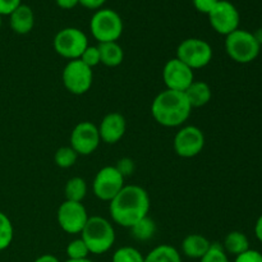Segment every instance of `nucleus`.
I'll return each mask as SVG.
<instances>
[{
    "mask_svg": "<svg viewBox=\"0 0 262 262\" xmlns=\"http://www.w3.org/2000/svg\"><path fill=\"white\" fill-rule=\"evenodd\" d=\"M89 217V212L82 202L67 201V200L59 206L58 215H56L59 227L68 234H81Z\"/></svg>",
    "mask_w": 262,
    "mask_h": 262,
    "instance_id": "obj_11",
    "label": "nucleus"
},
{
    "mask_svg": "<svg viewBox=\"0 0 262 262\" xmlns=\"http://www.w3.org/2000/svg\"><path fill=\"white\" fill-rule=\"evenodd\" d=\"M10 28L18 35H27L35 26V14L28 5L20 4L9 15Z\"/></svg>",
    "mask_w": 262,
    "mask_h": 262,
    "instance_id": "obj_16",
    "label": "nucleus"
},
{
    "mask_svg": "<svg viewBox=\"0 0 262 262\" xmlns=\"http://www.w3.org/2000/svg\"><path fill=\"white\" fill-rule=\"evenodd\" d=\"M20 4L22 0H0V15H10Z\"/></svg>",
    "mask_w": 262,
    "mask_h": 262,
    "instance_id": "obj_32",
    "label": "nucleus"
},
{
    "mask_svg": "<svg viewBox=\"0 0 262 262\" xmlns=\"http://www.w3.org/2000/svg\"><path fill=\"white\" fill-rule=\"evenodd\" d=\"M87 182L81 177H73L69 179L64 187V194L67 201L82 202L87 194Z\"/></svg>",
    "mask_w": 262,
    "mask_h": 262,
    "instance_id": "obj_22",
    "label": "nucleus"
},
{
    "mask_svg": "<svg viewBox=\"0 0 262 262\" xmlns=\"http://www.w3.org/2000/svg\"><path fill=\"white\" fill-rule=\"evenodd\" d=\"M97 128L102 142L107 145H115L124 137L127 122L120 113H109L102 118Z\"/></svg>",
    "mask_w": 262,
    "mask_h": 262,
    "instance_id": "obj_15",
    "label": "nucleus"
},
{
    "mask_svg": "<svg viewBox=\"0 0 262 262\" xmlns=\"http://www.w3.org/2000/svg\"><path fill=\"white\" fill-rule=\"evenodd\" d=\"M151 201L147 191L136 184L124 188L110 201L109 210L113 222L123 228H128L148 216Z\"/></svg>",
    "mask_w": 262,
    "mask_h": 262,
    "instance_id": "obj_1",
    "label": "nucleus"
},
{
    "mask_svg": "<svg viewBox=\"0 0 262 262\" xmlns=\"http://www.w3.org/2000/svg\"><path fill=\"white\" fill-rule=\"evenodd\" d=\"M174 151L183 159L200 155L205 147V135L196 125H184L174 137Z\"/></svg>",
    "mask_w": 262,
    "mask_h": 262,
    "instance_id": "obj_12",
    "label": "nucleus"
},
{
    "mask_svg": "<svg viewBox=\"0 0 262 262\" xmlns=\"http://www.w3.org/2000/svg\"><path fill=\"white\" fill-rule=\"evenodd\" d=\"M53 45L58 55L68 60H76L81 58L82 53L89 46V38L79 28L66 27L56 33Z\"/></svg>",
    "mask_w": 262,
    "mask_h": 262,
    "instance_id": "obj_7",
    "label": "nucleus"
},
{
    "mask_svg": "<svg viewBox=\"0 0 262 262\" xmlns=\"http://www.w3.org/2000/svg\"><path fill=\"white\" fill-rule=\"evenodd\" d=\"M211 242L202 234H188L182 242V252L186 257L201 260L209 251Z\"/></svg>",
    "mask_w": 262,
    "mask_h": 262,
    "instance_id": "obj_17",
    "label": "nucleus"
},
{
    "mask_svg": "<svg viewBox=\"0 0 262 262\" xmlns=\"http://www.w3.org/2000/svg\"><path fill=\"white\" fill-rule=\"evenodd\" d=\"M187 100L192 109L194 107H202L211 101L212 91L209 83L204 81H193L191 86L184 91Z\"/></svg>",
    "mask_w": 262,
    "mask_h": 262,
    "instance_id": "obj_18",
    "label": "nucleus"
},
{
    "mask_svg": "<svg viewBox=\"0 0 262 262\" xmlns=\"http://www.w3.org/2000/svg\"><path fill=\"white\" fill-rule=\"evenodd\" d=\"M222 246L228 255H233L237 257L241 253L250 250V241L245 233L233 230V232L228 233Z\"/></svg>",
    "mask_w": 262,
    "mask_h": 262,
    "instance_id": "obj_20",
    "label": "nucleus"
},
{
    "mask_svg": "<svg viewBox=\"0 0 262 262\" xmlns=\"http://www.w3.org/2000/svg\"><path fill=\"white\" fill-rule=\"evenodd\" d=\"M145 262H182V256L173 246L161 245L145 256Z\"/></svg>",
    "mask_w": 262,
    "mask_h": 262,
    "instance_id": "obj_21",
    "label": "nucleus"
},
{
    "mask_svg": "<svg viewBox=\"0 0 262 262\" xmlns=\"http://www.w3.org/2000/svg\"><path fill=\"white\" fill-rule=\"evenodd\" d=\"M225 50L228 56L235 63L248 64L257 58L261 45L252 32L238 28L230 35L225 36Z\"/></svg>",
    "mask_w": 262,
    "mask_h": 262,
    "instance_id": "obj_4",
    "label": "nucleus"
},
{
    "mask_svg": "<svg viewBox=\"0 0 262 262\" xmlns=\"http://www.w3.org/2000/svg\"><path fill=\"white\" fill-rule=\"evenodd\" d=\"M212 48L206 40L189 37L182 41L177 48V56L179 60L191 69H201L209 66L212 60Z\"/></svg>",
    "mask_w": 262,
    "mask_h": 262,
    "instance_id": "obj_6",
    "label": "nucleus"
},
{
    "mask_svg": "<svg viewBox=\"0 0 262 262\" xmlns=\"http://www.w3.org/2000/svg\"><path fill=\"white\" fill-rule=\"evenodd\" d=\"M100 53V63L104 66L114 68V67L120 66L124 59V51L122 46L118 43V41H112V42H101L97 45Z\"/></svg>",
    "mask_w": 262,
    "mask_h": 262,
    "instance_id": "obj_19",
    "label": "nucleus"
},
{
    "mask_svg": "<svg viewBox=\"0 0 262 262\" xmlns=\"http://www.w3.org/2000/svg\"><path fill=\"white\" fill-rule=\"evenodd\" d=\"M192 107L184 92L164 90L151 104V114L156 123L166 128L182 127L188 120Z\"/></svg>",
    "mask_w": 262,
    "mask_h": 262,
    "instance_id": "obj_2",
    "label": "nucleus"
},
{
    "mask_svg": "<svg viewBox=\"0 0 262 262\" xmlns=\"http://www.w3.org/2000/svg\"><path fill=\"white\" fill-rule=\"evenodd\" d=\"M14 229L9 217L0 211V251H4L12 245Z\"/></svg>",
    "mask_w": 262,
    "mask_h": 262,
    "instance_id": "obj_25",
    "label": "nucleus"
},
{
    "mask_svg": "<svg viewBox=\"0 0 262 262\" xmlns=\"http://www.w3.org/2000/svg\"><path fill=\"white\" fill-rule=\"evenodd\" d=\"M66 262H94L92 260H90V258H82V260H67Z\"/></svg>",
    "mask_w": 262,
    "mask_h": 262,
    "instance_id": "obj_39",
    "label": "nucleus"
},
{
    "mask_svg": "<svg viewBox=\"0 0 262 262\" xmlns=\"http://www.w3.org/2000/svg\"><path fill=\"white\" fill-rule=\"evenodd\" d=\"M67 256H68L69 260H82V258H89L90 251L87 248L86 243L83 242L81 237L73 239L72 242H69V245L67 246Z\"/></svg>",
    "mask_w": 262,
    "mask_h": 262,
    "instance_id": "obj_27",
    "label": "nucleus"
},
{
    "mask_svg": "<svg viewBox=\"0 0 262 262\" xmlns=\"http://www.w3.org/2000/svg\"><path fill=\"white\" fill-rule=\"evenodd\" d=\"M207 17L212 30L220 35L228 36L239 28V12L237 7L228 0H219Z\"/></svg>",
    "mask_w": 262,
    "mask_h": 262,
    "instance_id": "obj_10",
    "label": "nucleus"
},
{
    "mask_svg": "<svg viewBox=\"0 0 262 262\" xmlns=\"http://www.w3.org/2000/svg\"><path fill=\"white\" fill-rule=\"evenodd\" d=\"M115 168L119 170V173L122 174L124 178H127V177L132 176L133 173H135L136 170V165H135V161L132 160V159L129 158H123L120 159L119 161H118V164L115 165Z\"/></svg>",
    "mask_w": 262,
    "mask_h": 262,
    "instance_id": "obj_30",
    "label": "nucleus"
},
{
    "mask_svg": "<svg viewBox=\"0 0 262 262\" xmlns=\"http://www.w3.org/2000/svg\"><path fill=\"white\" fill-rule=\"evenodd\" d=\"M255 234L257 237V239L262 243V215L257 219L255 225Z\"/></svg>",
    "mask_w": 262,
    "mask_h": 262,
    "instance_id": "obj_37",
    "label": "nucleus"
},
{
    "mask_svg": "<svg viewBox=\"0 0 262 262\" xmlns=\"http://www.w3.org/2000/svg\"><path fill=\"white\" fill-rule=\"evenodd\" d=\"M163 79L166 90L184 92L194 81L193 69L189 68L178 58L169 59L164 66Z\"/></svg>",
    "mask_w": 262,
    "mask_h": 262,
    "instance_id": "obj_14",
    "label": "nucleus"
},
{
    "mask_svg": "<svg viewBox=\"0 0 262 262\" xmlns=\"http://www.w3.org/2000/svg\"><path fill=\"white\" fill-rule=\"evenodd\" d=\"M192 2H193L194 8H196L200 13L209 14V13L214 9L215 5L217 4L219 0H192Z\"/></svg>",
    "mask_w": 262,
    "mask_h": 262,
    "instance_id": "obj_33",
    "label": "nucleus"
},
{
    "mask_svg": "<svg viewBox=\"0 0 262 262\" xmlns=\"http://www.w3.org/2000/svg\"><path fill=\"white\" fill-rule=\"evenodd\" d=\"M77 159H78V154L71 146H63V147L58 148L54 155V161H55L56 166L61 169L72 168L77 163Z\"/></svg>",
    "mask_w": 262,
    "mask_h": 262,
    "instance_id": "obj_24",
    "label": "nucleus"
},
{
    "mask_svg": "<svg viewBox=\"0 0 262 262\" xmlns=\"http://www.w3.org/2000/svg\"><path fill=\"white\" fill-rule=\"evenodd\" d=\"M55 3L61 9H73L79 4V0H55Z\"/></svg>",
    "mask_w": 262,
    "mask_h": 262,
    "instance_id": "obj_35",
    "label": "nucleus"
},
{
    "mask_svg": "<svg viewBox=\"0 0 262 262\" xmlns=\"http://www.w3.org/2000/svg\"><path fill=\"white\" fill-rule=\"evenodd\" d=\"M63 84L73 95H83L90 91L94 82V73L90 67L82 63L79 59L76 60H69L67 66L64 67L63 74Z\"/></svg>",
    "mask_w": 262,
    "mask_h": 262,
    "instance_id": "obj_8",
    "label": "nucleus"
},
{
    "mask_svg": "<svg viewBox=\"0 0 262 262\" xmlns=\"http://www.w3.org/2000/svg\"><path fill=\"white\" fill-rule=\"evenodd\" d=\"M0 27H2V15H0Z\"/></svg>",
    "mask_w": 262,
    "mask_h": 262,
    "instance_id": "obj_40",
    "label": "nucleus"
},
{
    "mask_svg": "<svg viewBox=\"0 0 262 262\" xmlns=\"http://www.w3.org/2000/svg\"><path fill=\"white\" fill-rule=\"evenodd\" d=\"M101 138L99 128L92 122H81L73 128L71 133V147L78 156L91 155L97 150Z\"/></svg>",
    "mask_w": 262,
    "mask_h": 262,
    "instance_id": "obj_13",
    "label": "nucleus"
},
{
    "mask_svg": "<svg viewBox=\"0 0 262 262\" xmlns=\"http://www.w3.org/2000/svg\"><path fill=\"white\" fill-rule=\"evenodd\" d=\"M234 262H262V253L256 250H248L235 257Z\"/></svg>",
    "mask_w": 262,
    "mask_h": 262,
    "instance_id": "obj_31",
    "label": "nucleus"
},
{
    "mask_svg": "<svg viewBox=\"0 0 262 262\" xmlns=\"http://www.w3.org/2000/svg\"><path fill=\"white\" fill-rule=\"evenodd\" d=\"M90 30L99 43L118 41L123 33L122 17L109 8L97 9L90 20Z\"/></svg>",
    "mask_w": 262,
    "mask_h": 262,
    "instance_id": "obj_5",
    "label": "nucleus"
},
{
    "mask_svg": "<svg viewBox=\"0 0 262 262\" xmlns=\"http://www.w3.org/2000/svg\"><path fill=\"white\" fill-rule=\"evenodd\" d=\"M200 262H230L228 253L223 248L222 243H211L206 255L200 260Z\"/></svg>",
    "mask_w": 262,
    "mask_h": 262,
    "instance_id": "obj_28",
    "label": "nucleus"
},
{
    "mask_svg": "<svg viewBox=\"0 0 262 262\" xmlns=\"http://www.w3.org/2000/svg\"><path fill=\"white\" fill-rule=\"evenodd\" d=\"M252 33H253V36H255L256 40H257V42L262 46V28H258L257 31H255V32H252Z\"/></svg>",
    "mask_w": 262,
    "mask_h": 262,
    "instance_id": "obj_38",
    "label": "nucleus"
},
{
    "mask_svg": "<svg viewBox=\"0 0 262 262\" xmlns=\"http://www.w3.org/2000/svg\"><path fill=\"white\" fill-rule=\"evenodd\" d=\"M130 234L138 242H146L150 241L156 233V224L150 216H146L136 223L133 227L129 228Z\"/></svg>",
    "mask_w": 262,
    "mask_h": 262,
    "instance_id": "obj_23",
    "label": "nucleus"
},
{
    "mask_svg": "<svg viewBox=\"0 0 262 262\" xmlns=\"http://www.w3.org/2000/svg\"><path fill=\"white\" fill-rule=\"evenodd\" d=\"M79 60H81L82 63L86 64L87 67H90L91 69L94 68V67L99 66L100 64V53H99V49H97V46H91V45L87 46L86 50L82 53Z\"/></svg>",
    "mask_w": 262,
    "mask_h": 262,
    "instance_id": "obj_29",
    "label": "nucleus"
},
{
    "mask_svg": "<svg viewBox=\"0 0 262 262\" xmlns=\"http://www.w3.org/2000/svg\"><path fill=\"white\" fill-rule=\"evenodd\" d=\"M106 0H79V4L87 9H101L102 5L105 4Z\"/></svg>",
    "mask_w": 262,
    "mask_h": 262,
    "instance_id": "obj_34",
    "label": "nucleus"
},
{
    "mask_svg": "<svg viewBox=\"0 0 262 262\" xmlns=\"http://www.w3.org/2000/svg\"><path fill=\"white\" fill-rule=\"evenodd\" d=\"M125 178L115 166H104L97 171L92 182V192L101 201L110 202L123 188Z\"/></svg>",
    "mask_w": 262,
    "mask_h": 262,
    "instance_id": "obj_9",
    "label": "nucleus"
},
{
    "mask_svg": "<svg viewBox=\"0 0 262 262\" xmlns=\"http://www.w3.org/2000/svg\"><path fill=\"white\" fill-rule=\"evenodd\" d=\"M33 262H60V261H59V258L56 257V256L46 253V255H42V256H40V257L36 258Z\"/></svg>",
    "mask_w": 262,
    "mask_h": 262,
    "instance_id": "obj_36",
    "label": "nucleus"
},
{
    "mask_svg": "<svg viewBox=\"0 0 262 262\" xmlns=\"http://www.w3.org/2000/svg\"><path fill=\"white\" fill-rule=\"evenodd\" d=\"M90 253L104 255L115 243V230L112 223L102 216H90L81 232Z\"/></svg>",
    "mask_w": 262,
    "mask_h": 262,
    "instance_id": "obj_3",
    "label": "nucleus"
},
{
    "mask_svg": "<svg viewBox=\"0 0 262 262\" xmlns=\"http://www.w3.org/2000/svg\"><path fill=\"white\" fill-rule=\"evenodd\" d=\"M112 262H145V256L137 248L124 246L115 251Z\"/></svg>",
    "mask_w": 262,
    "mask_h": 262,
    "instance_id": "obj_26",
    "label": "nucleus"
}]
</instances>
